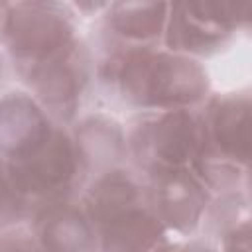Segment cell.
<instances>
[{
	"mask_svg": "<svg viewBox=\"0 0 252 252\" xmlns=\"http://www.w3.org/2000/svg\"><path fill=\"white\" fill-rule=\"evenodd\" d=\"M102 73L124 102L146 112L191 110L209 91L207 73L195 59L154 47H122Z\"/></svg>",
	"mask_w": 252,
	"mask_h": 252,
	"instance_id": "cell-1",
	"label": "cell"
},
{
	"mask_svg": "<svg viewBox=\"0 0 252 252\" xmlns=\"http://www.w3.org/2000/svg\"><path fill=\"white\" fill-rule=\"evenodd\" d=\"M83 205L94 226L98 252H158L167 244L146 185L122 167L96 175Z\"/></svg>",
	"mask_w": 252,
	"mask_h": 252,
	"instance_id": "cell-2",
	"label": "cell"
},
{
	"mask_svg": "<svg viewBox=\"0 0 252 252\" xmlns=\"http://www.w3.org/2000/svg\"><path fill=\"white\" fill-rule=\"evenodd\" d=\"M199 120L201 142L191 169L207 189L236 187L248 169V94L213 96L199 114Z\"/></svg>",
	"mask_w": 252,
	"mask_h": 252,
	"instance_id": "cell-3",
	"label": "cell"
},
{
	"mask_svg": "<svg viewBox=\"0 0 252 252\" xmlns=\"http://www.w3.org/2000/svg\"><path fill=\"white\" fill-rule=\"evenodd\" d=\"M6 165L28 207L30 201L47 205L69 199V193L83 175L75 138L57 124L28 152L6 159Z\"/></svg>",
	"mask_w": 252,
	"mask_h": 252,
	"instance_id": "cell-4",
	"label": "cell"
},
{
	"mask_svg": "<svg viewBox=\"0 0 252 252\" xmlns=\"http://www.w3.org/2000/svg\"><path fill=\"white\" fill-rule=\"evenodd\" d=\"M71 16L69 6L59 2L12 4L4 41L20 75L61 57L81 41Z\"/></svg>",
	"mask_w": 252,
	"mask_h": 252,
	"instance_id": "cell-5",
	"label": "cell"
},
{
	"mask_svg": "<svg viewBox=\"0 0 252 252\" xmlns=\"http://www.w3.org/2000/svg\"><path fill=\"white\" fill-rule=\"evenodd\" d=\"M201 120L193 110L146 112L132 122L126 150L148 175L191 167L199 152Z\"/></svg>",
	"mask_w": 252,
	"mask_h": 252,
	"instance_id": "cell-6",
	"label": "cell"
},
{
	"mask_svg": "<svg viewBox=\"0 0 252 252\" xmlns=\"http://www.w3.org/2000/svg\"><path fill=\"white\" fill-rule=\"evenodd\" d=\"M250 8L211 2L169 4L163 41L171 53L211 55L224 47L240 24L248 22Z\"/></svg>",
	"mask_w": 252,
	"mask_h": 252,
	"instance_id": "cell-7",
	"label": "cell"
},
{
	"mask_svg": "<svg viewBox=\"0 0 252 252\" xmlns=\"http://www.w3.org/2000/svg\"><path fill=\"white\" fill-rule=\"evenodd\" d=\"M20 77L30 85L37 104L49 114V118L67 122L77 114L81 96L91 77L89 51L79 41L61 57Z\"/></svg>",
	"mask_w": 252,
	"mask_h": 252,
	"instance_id": "cell-8",
	"label": "cell"
},
{
	"mask_svg": "<svg viewBox=\"0 0 252 252\" xmlns=\"http://www.w3.org/2000/svg\"><path fill=\"white\" fill-rule=\"evenodd\" d=\"M148 199L165 228L179 234L193 232L209 203V189L191 167L148 175Z\"/></svg>",
	"mask_w": 252,
	"mask_h": 252,
	"instance_id": "cell-9",
	"label": "cell"
},
{
	"mask_svg": "<svg viewBox=\"0 0 252 252\" xmlns=\"http://www.w3.org/2000/svg\"><path fill=\"white\" fill-rule=\"evenodd\" d=\"M33 240L41 252H98L94 226L83 203L59 199L35 213Z\"/></svg>",
	"mask_w": 252,
	"mask_h": 252,
	"instance_id": "cell-10",
	"label": "cell"
},
{
	"mask_svg": "<svg viewBox=\"0 0 252 252\" xmlns=\"http://www.w3.org/2000/svg\"><path fill=\"white\" fill-rule=\"evenodd\" d=\"M53 128L49 114L24 93L0 98V156L12 159L35 146Z\"/></svg>",
	"mask_w": 252,
	"mask_h": 252,
	"instance_id": "cell-11",
	"label": "cell"
},
{
	"mask_svg": "<svg viewBox=\"0 0 252 252\" xmlns=\"http://www.w3.org/2000/svg\"><path fill=\"white\" fill-rule=\"evenodd\" d=\"M106 28L122 47H152L165 30L169 4L114 2L106 4Z\"/></svg>",
	"mask_w": 252,
	"mask_h": 252,
	"instance_id": "cell-12",
	"label": "cell"
},
{
	"mask_svg": "<svg viewBox=\"0 0 252 252\" xmlns=\"http://www.w3.org/2000/svg\"><path fill=\"white\" fill-rule=\"evenodd\" d=\"M75 144L79 150V159L83 173H93L94 177L114 169L116 161L128 154L126 150V136L114 120L93 116L81 122L77 128Z\"/></svg>",
	"mask_w": 252,
	"mask_h": 252,
	"instance_id": "cell-13",
	"label": "cell"
},
{
	"mask_svg": "<svg viewBox=\"0 0 252 252\" xmlns=\"http://www.w3.org/2000/svg\"><path fill=\"white\" fill-rule=\"evenodd\" d=\"M26 211H28V205L18 193L8 173V165L0 156V228L18 222Z\"/></svg>",
	"mask_w": 252,
	"mask_h": 252,
	"instance_id": "cell-14",
	"label": "cell"
},
{
	"mask_svg": "<svg viewBox=\"0 0 252 252\" xmlns=\"http://www.w3.org/2000/svg\"><path fill=\"white\" fill-rule=\"evenodd\" d=\"M222 252H250V226L248 219L232 224L222 236Z\"/></svg>",
	"mask_w": 252,
	"mask_h": 252,
	"instance_id": "cell-15",
	"label": "cell"
},
{
	"mask_svg": "<svg viewBox=\"0 0 252 252\" xmlns=\"http://www.w3.org/2000/svg\"><path fill=\"white\" fill-rule=\"evenodd\" d=\"M0 252H41L33 240L24 232H12L0 238Z\"/></svg>",
	"mask_w": 252,
	"mask_h": 252,
	"instance_id": "cell-16",
	"label": "cell"
},
{
	"mask_svg": "<svg viewBox=\"0 0 252 252\" xmlns=\"http://www.w3.org/2000/svg\"><path fill=\"white\" fill-rule=\"evenodd\" d=\"M10 8H12V4L0 2V41L6 35V28H8V20H10Z\"/></svg>",
	"mask_w": 252,
	"mask_h": 252,
	"instance_id": "cell-17",
	"label": "cell"
},
{
	"mask_svg": "<svg viewBox=\"0 0 252 252\" xmlns=\"http://www.w3.org/2000/svg\"><path fill=\"white\" fill-rule=\"evenodd\" d=\"M0 83H2V59H0Z\"/></svg>",
	"mask_w": 252,
	"mask_h": 252,
	"instance_id": "cell-18",
	"label": "cell"
}]
</instances>
